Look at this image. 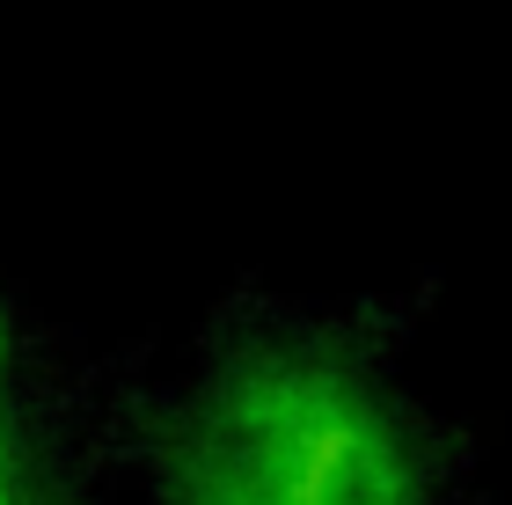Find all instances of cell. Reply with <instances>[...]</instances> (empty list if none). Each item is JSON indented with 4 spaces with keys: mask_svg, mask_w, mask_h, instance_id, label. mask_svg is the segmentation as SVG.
Returning <instances> with one entry per match:
<instances>
[{
    "mask_svg": "<svg viewBox=\"0 0 512 505\" xmlns=\"http://www.w3.org/2000/svg\"><path fill=\"white\" fill-rule=\"evenodd\" d=\"M169 505H425V447L330 344L227 352L161 447Z\"/></svg>",
    "mask_w": 512,
    "mask_h": 505,
    "instance_id": "1",
    "label": "cell"
}]
</instances>
